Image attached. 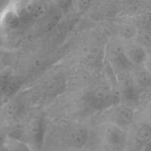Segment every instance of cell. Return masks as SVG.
I'll return each instance as SVG.
<instances>
[{
  "label": "cell",
  "mask_w": 151,
  "mask_h": 151,
  "mask_svg": "<svg viewBox=\"0 0 151 151\" xmlns=\"http://www.w3.org/2000/svg\"><path fill=\"white\" fill-rule=\"evenodd\" d=\"M118 99L117 94L106 86H98L85 96L87 104L91 109L97 111L108 109L116 104Z\"/></svg>",
  "instance_id": "6da1fadb"
},
{
  "label": "cell",
  "mask_w": 151,
  "mask_h": 151,
  "mask_svg": "<svg viewBox=\"0 0 151 151\" xmlns=\"http://www.w3.org/2000/svg\"><path fill=\"white\" fill-rule=\"evenodd\" d=\"M24 142L29 146V145L39 148L42 144L44 135V121L40 117H34L29 119L23 126L22 129Z\"/></svg>",
  "instance_id": "7a4b0ae2"
},
{
  "label": "cell",
  "mask_w": 151,
  "mask_h": 151,
  "mask_svg": "<svg viewBox=\"0 0 151 151\" xmlns=\"http://www.w3.org/2000/svg\"><path fill=\"white\" fill-rule=\"evenodd\" d=\"M106 53L111 63L119 69L125 71L133 66L125 52V44L119 40L110 41L106 47Z\"/></svg>",
  "instance_id": "3957f363"
},
{
  "label": "cell",
  "mask_w": 151,
  "mask_h": 151,
  "mask_svg": "<svg viewBox=\"0 0 151 151\" xmlns=\"http://www.w3.org/2000/svg\"><path fill=\"white\" fill-rule=\"evenodd\" d=\"M88 139V131L83 125L75 124L65 133L64 142L69 147L75 150L83 148Z\"/></svg>",
  "instance_id": "277c9868"
},
{
  "label": "cell",
  "mask_w": 151,
  "mask_h": 151,
  "mask_svg": "<svg viewBox=\"0 0 151 151\" xmlns=\"http://www.w3.org/2000/svg\"><path fill=\"white\" fill-rule=\"evenodd\" d=\"M117 83L122 95L129 102H136L139 98V90L134 78L127 72L117 75Z\"/></svg>",
  "instance_id": "5b68a950"
},
{
  "label": "cell",
  "mask_w": 151,
  "mask_h": 151,
  "mask_svg": "<svg viewBox=\"0 0 151 151\" xmlns=\"http://www.w3.org/2000/svg\"><path fill=\"white\" fill-rule=\"evenodd\" d=\"M19 88L20 81L11 72L3 71L0 73V100L3 99L7 102L14 97Z\"/></svg>",
  "instance_id": "8992f818"
},
{
  "label": "cell",
  "mask_w": 151,
  "mask_h": 151,
  "mask_svg": "<svg viewBox=\"0 0 151 151\" xmlns=\"http://www.w3.org/2000/svg\"><path fill=\"white\" fill-rule=\"evenodd\" d=\"M104 137L111 147L116 151L124 150L127 145V137L123 129L116 125L110 124L106 127Z\"/></svg>",
  "instance_id": "52a82bcc"
},
{
  "label": "cell",
  "mask_w": 151,
  "mask_h": 151,
  "mask_svg": "<svg viewBox=\"0 0 151 151\" xmlns=\"http://www.w3.org/2000/svg\"><path fill=\"white\" fill-rule=\"evenodd\" d=\"M24 110V106L18 99L14 97L4 103L2 114L4 119L9 122H14L19 119Z\"/></svg>",
  "instance_id": "ba28073f"
},
{
  "label": "cell",
  "mask_w": 151,
  "mask_h": 151,
  "mask_svg": "<svg viewBox=\"0 0 151 151\" xmlns=\"http://www.w3.org/2000/svg\"><path fill=\"white\" fill-rule=\"evenodd\" d=\"M134 111L127 106H121L115 109L111 114V124L121 128H124L131 125L134 119Z\"/></svg>",
  "instance_id": "9c48e42d"
},
{
  "label": "cell",
  "mask_w": 151,
  "mask_h": 151,
  "mask_svg": "<svg viewBox=\"0 0 151 151\" xmlns=\"http://www.w3.org/2000/svg\"><path fill=\"white\" fill-rule=\"evenodd\" d=\"M125 49L128 58L133 64H144L147 57L145 49L140 47L135 42L125 44Z\"/></svg>",
  "instance_id": "30bf717a"
},
{
  "label": "cell",
  "mask_w": 151,
  "mask_h": 151,
  "mask_svg": "<svg viewBox=\"0 0 151 151\" xmlns=\"http://www.w3.org/2000/svg\"><path fill=\"white\" fill-rule=\"evenodd\" d=\"M2 151H32L28 145L14 137H5Z\"/></svg>",
  "instance_id": "8fae6325"
},
{
  "label": "cell",
  "mask_w": 151,
  "mask_h": 151,
  "mask_svg": "<svg viewBox=\"0 0 151 151\" xmlns=\"http://www.w3.org/2000/svg\"><path fill=\"white\" fill-rule=\"evenodd\" d=\"M133 78L138 87H142V88L151 87V74L145 68V66L136 69Z\"/></svg>",
  "instance_id": "7c38bea8"
},
{
  "label": "cell",
  "mask_w": 151,
  "mask_h": 151,
  "mask_svg": "<svg viewBox=\"0 0 151 151\" xmlns=\"http://www.w3.org/2000/svg\"><path fill=\"white\" fill-rule=\"evenodd\" d=\"M61 18V13L57 9H52L51 11L42 19V27L44 30H50L58 24Z\"/></svg>",
  "instance_id": "4fadbf2b"
},
{
  "label": "cell",
  "mask_w": 151,
  "mask_h": 151,
  "mask_svg": "<svg viewBox=\"0 0 151 151\" xmlns=\"http://www.w3.org/2000/svg\"><path fill=\"white\" fill-rule=\"evenodd\" d=\"M134 42L147 50L151 46V31L148 29H140L135 36Z\"/></svg>",
  "instance_id": "5bb4252c"
},
{
  "label": "cell",
  "mask_w": 151,
  "mask_h": 151,
  "mask_svg": "<svg viewBox=\"0 0 151 151\" xmlns=\"http://www.w3.org/2000/svg\"><path fill=\"white\" fill-rule=\"evenodd\" d=\"M138 29L136 28V27L133 25H126L124 26L120 29V37L123 39H130L131 38H135L137 35Z\"/></svg>",
  "instance_id": "9a60e30c"
},
{
  "label": "cell",
  "mask_w": 151,
  "mask_h": 151,
  "mask_svg": "<svg viewBox=\"0 0 151 151\" xmlns=\"http://www.w3.org/2000/svg\"><path fill=\"white\" fill-rule=\"evenodd\" d=\"M142 21L145 25L151 27V12H147L142 16Z\"/></svg>",
  "instance_id": "2e32d148"
},
{
  "label": "cell",
  "mask_w": 151,
  "mask_h": 151,
  "mask_svg": "<svg viewBox=\"0 0 151 151\" xmlns=\"http://www.w3.org/2000/svg\"><path fill=\"white\" fill-rule=\"evenodd\" d=\"M144 66L147 71L151 74V57L147 55V58H146L145 61L144 63Z\"/></svg>",
  "instance_id": "e0dca14e"
},
{
  "label": "cell",
  "mask_w": 151,
  "mask_h": 151,
  "mask_svg": "<svg viewBox=\"0 0 151 151\" xmlns=\"http://www.w3.org/2000/svg\"><path fill=\"white\" fill-rule=\"evenodd\" d=\"M139 151H151V141L145 143Z\"/></svg>",
  "instance_id": "ac0fdd59"
},
{
  "label": "cell",
  "mask_w": 151,
  "mask_h": 151,
  "mask_svg": "<svg viewBox=\"0 0 151 151\" xmlns=\"http://www.w3.org/2000/svg\"><path fill=\"white\" fill-rule=\"evenodd\" d=\"M147 114H148L149 119H150V121L151 122V103L149 105L148 109H147Z\"/></svg>",
  "instance_id": "d6986e66"
},
{
  "label": "cell",
  "mask_w": 151,
  "mask_h": 151,
  "mask_svg": "<svg viewBox=\"0 0 151 151\" xmlns=\"http://www.w3.org/2000/svg\"><path fill=\"white\" fill-rule=\"evenodd\" d=\"M146 52H147V54L148 56H150L151 57V46L149 48H147V50H146Z\"/></svg>",
  "instance_id": "ffe728a7"
},
{
  "label": "cell",
  "mask_w": 151,
  "mask_h": 151,
  "mask_svg": "<svg viewBox=\"0 0 151 151\" xmlns=\"http://www.w3.org/2000/svg\"><path fill=\"white\" fill-rule=\"evenodd\" d=\"M149 100H150V103H151V93H150V94H149Z\"/></svg>",
  "instance_id": "44dd1931"
}]
</instances>
